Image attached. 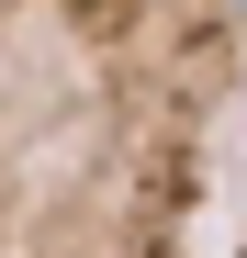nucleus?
<instances>
[{
  "mask_svg": "<svg viewBox=\"0 0 247 258\" xmlns=\"http://www.w3.org/2000/svg\"><path fill=\"white\" fill-rule=\"evenodd\" d=\"M0 258H247V0H0Z\"/></svg>",
  "mask_w": 247,
  "mask_h": 258,
  "instance_id": "f257e3e1",
  "label": "nucleus"
}]
</instances>
